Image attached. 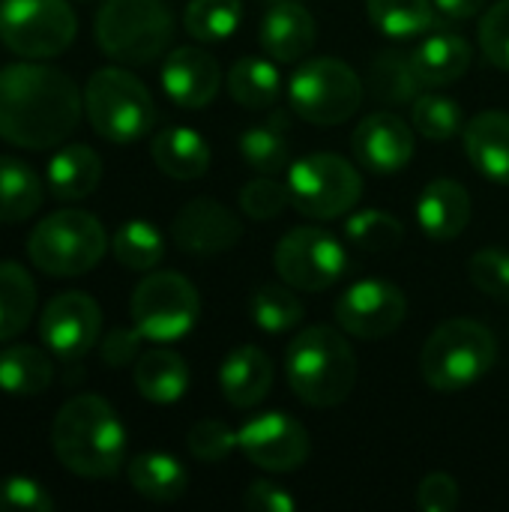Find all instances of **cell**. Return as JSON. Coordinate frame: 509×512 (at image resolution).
<instances>
[{"label": "cell", "mask_w": 509, "mask_h": 512, "mask_svg": "<svg viewBox=\"0 0 509 512\" xmlns=\"http://www.w3.org/2000/svg\"><path fill=\"white\" fill-rule=\"evenodd\" d=\"M228 93L237 105H243L249 111H264V108L276 105V99L282 93V75L270 60L249 54L231 66Z\"/></svg>", "instance_id": "cell-30"}, {"label": "cell", "mask_w": 509, "mask_h": 512, "mask_svg": "<svg viewBox=\"0 0 509 512\" xmlns=\"http://www.w3.org/2000/svg\"><path fill=\"white\" fill-rule=\"evenodd\" d=\"M54 501L42 483L30 477H9L0 486V512H51Z\"/></svg>", "instance_id": "cell-44"}, {"label": "cell", "mask_w": 509, "mask_h": 512, "mask_svg": "<svg viewBox=\"0 0 509 512\" xmlns=\"http://www.w3.org/2000/svg\"><path fill=\"white\" fill-rule=\"evenodd\" d=\"M249 309H252L255 327L264 330V333H288V330L300 327V321L306 318V309L294 297L291 285L288 288H282V285H261L252 294Z\"/></svg>", "instance_id": "cell-37"}, {"label": "cell", "mask_w": 509, "mask_h": 512, "mask_svg": "<svg viewBox=\"0 0 509 512\" xmlns=\"http://www.w3.org/2000/svg\"><path fill=\"white\" fill-rule=\"evenodd\" d=\"M333 312H336L339 327L348 336L378 342V339L393 336L402 327L408 315V297L393 282L363 279L336 300Z\"/></svg>", "instance_id": "cell-14"}, {"label": "cell", "mask_w": 509, "mask_h": 512, "mask_svg": "<svg viewBox=\"0 0 509 512\" xmlns=\"http://www.w3.org/2000/svg\"><path fill=\"white\" fill-rule=\"evenodd\" d=\"M102 180V159L87 144H69L48 162V183L60 201L87 198Z\"/></svg>", "instance_id": "cell-27"}, {"label": "cell", "mask_w": 509, "mask_h": 512, "mask_svg": "<svg viewBox=\"0 0 509 512\" xmlns=\"http://www.w3.org/2000/svg\"><path fill=\"white\" fill-rule=\"evenodd\" d=\"M459 504H462V492L450 474H429L417 486V507L423 512H453Z\"/></svg>", "instance_id": "cell-45"}, {"label": "cell", "mask_w": 509, "mask_h": 512, "mask_svg": "<svg viewBox=\"0 0 509 512\" xmlns=\"http://www.w3.org/2000/svg\"><path fill=\"white\" fill-rule=\"evenodd\" d=\"M291 207L309 219H339L357 207L363 195L360 171L336 153H309L288 171Z\"/></svg>", "instance_id": "cell-9"}, {"label": "cell", "mask_w": 509, "mask_h": 512, "mask_svg": "<svg viewBox=\"0 0 509 512\" xmlns=\"http://www.w3.org/2000/svg\"><path fill=\"white\" fill-rule=\"evenodd\" d=\"M369 90L381 105H408L423 93L414 57L405 51H378L369 63Z\"/></svg>", "instance_id": "cell-29"}, {"label": "cell", "mask_w": 509, "mask_h": 512, "mask_svg": "<svg viewBox=\"0 0 509 512\" xmlns=\"http://www.w3.org/2000/svg\"><path fill=\"white\" fill-rule=\"evenodd\" d=\"M135 390L153 405H174L189 390V366L177 351L153 348L135 360Z\"/></svg>", "instance_id": "cell-25"}, {"label": "cell", "mask_w": 509, "mask_h": 512, "mask_svg": "<svg viewBox=\"0 0 509 512\" xmlns=\"http://www.w3.org/2000/svg\"><path fill=\"white\" fill-rule=\"evenodd\" d=\"M189 453L204 465H219L237 450V432L222 420H198L186 435Z\"/></svg>", "instance_id": "cell-42"}, {"label": "cell", "mask_w": 509, "mask_h": 512, "mask_svg": "<svg viewBox=\"0 0 509 512\" xmlns=\"http://www.w3.org/2000/svg\"><path fill=\"white\" fill-rule=\"evenodd\" d=\"M84 96L78 84L57 66L12 63L0 69V138L45 150L78 129Z\"/></svg>", "instance_id": "cell-1"}, {"label": "cell", "mask_w": 509, "mask_h": 512, "mask_svg": "<svg viewBox=\"0 0 509 512\" xmlns=\"http://www.w3.org/2000/svg\"><path fill=\"white\" fill-rule=\"evenodd\" d=\"M126 477H129V486L141 498L156 501V504L180 501L186 495V486H189L186 468L168 453H141V456H135L126 465Z\"/></svg>", "instance_id": "cell-26"}, {"label": "cell", "mask_w": 509, "mask_h": 512, "mask_svg": "<svg viewBox=\"0 0 509 512\" xmlns=\"http://www.w3.org/2000/svg\"><path fill=\"white\" fill-rule=\"evenodd\" d=\"M372 24L393 39H414L435 24V0H366Z\"/></svg>", "instance_id": "cell-34"}, {"label": "cell", "mask_w": 509, "mask_h": 512, "mask_svg": "<svg viewBox=\"0 0 509 512\" xmlns=\"http://www.w3.org/2000/svg\"><path fill=\"white\" fill-rule=\"evenodd\" d=\"M498 360L495 333L474 318H450L426 339L420 354L423 381L435 393H462Z\"/></svg>", "instance_id": "cell-4"}, {"label": "cell", "mask_w": 509, "mask_h": 512, "mask_svg": "<svg viewBox=\"0 0 509 512\" xmlns=\"http://www.w3.org/2000/svg\"><path fill=\"white\" fill-rule=\"evenodd\" d=\"M39 207H42L39 174L15 156H0V222H24Z\"/></svg>", "instance_id": "cell-32"}, {"label": "cell", "mask_w": 509, "mask_h": 512, "mask_svg": "<svg viewBox=\"0 0 509 512\" xmlns=\"http://www.w3.org/2000/svg\"><path fill=\"white\" fill-rule=\"evenodd\" d=\"M288 204H291L288 183L273 180V174H258L240 189V210L255 222L276 219Z\"/></svg>", "instance_id": "cell-40"}, {"label": "cell", "mask_w": 509, "mask_h": 512, "mask_svg": "<svg viewBox=\"0 0 509 512\" xmlns=\"http://www.w3.org/2000/svg\"><path fill=\"white\" fill-rule=\"evenodd\" d=\"M108 249L102 222L87 210H57L45 216L27 237V255L36 270L54 279L90 273Z\"/></svg>", "instance_id": "cell-6"}, {"label": "cell", "mask_w": 509, "mask_h": 512, "mask_svg": "<svg viewBox=\"0 0 509 512\" xmlns=\"http://www.w3.org/2000/svg\"><path fill=\"white\" fill-rule=\"evenodd\" d=\"M111 252H114V258L126 270L147 273V270H153L165 258V237H162V231L153 222H147V219H129V222H123L114 231Z\"/></svg>", "instance_id": "cell-33"}, {"label": "cell", "mask_w": 509, "mask_h": 512, "mask_svg": "<svg viewBox=\"0 0 509 512\" xmlns=\"http://www.w3.org/2000/svg\"><path fill=\"white\" fill-rule=\"evenodd\" d=\"M51 447L69 474L84 480H108L123 468L126 429L102 396L81 393L57 411Z\"/></svg>", "instance_id": "cell-2"}, {"label": "cell", "mask_w": 509, "mask_h": 512, "mask_svg": "<svg viewBox=\"0 0 509 512\" xmlns=\"http://www.w3.org/2000/svg\"><path fill=\"white\" fill-rule=\"evenodd\" d=\"M129 315L135 330L150 342L183 339L201 315V300L195 285L174 273H150L138 282L129 300Z\"/></svg>", "instance_id": "cell-10"}, {"label": "cell", "mask_w": 509, "mask_h": 512, "mask_svg": "<svg viewBox=\"0 0 509 512\" xmlns=\"http://www.w3.org/2000/svg\"><path fill=\"white\" fill-rule=\"evenodd\" d=\"M435 6L444 12V15H450V18H474L477 12H483V6H486V0H435Z\"/></svg>", "instance_id": "cell-48"}, {"label": "cell", "mask_w": 509, "mask_h": 512, "mask_svg": "<svg viewBox=\"0 0 509 512\" xmlns=\"http://www.w3.org/2000/svg\"><path fill=\"white\" fill-rule=\"evenodd\" d=\"M237 147H240V156L246 159V165L258 174H279L291 162V141L282 129V120L249 126L240 135Z\"/></svg>", "instance_id": "cell-35"}, {"label": "cell", "mask_w": 509, "mask_h": 512, "mask_svg": "<svg viewBox=\"0 0 509 512\" xmlns=\"http://www.w3.org/2000/svg\"><path fill=\"white\" fill-rule=\"evenodd\" d=\"M411 126L429 141H450L465 129V117L456 99L438 93H420L411 102Z\"/></svg>", "instance_id": "cell-38"}, {"label": "cell", "mask_w": 509, "mask_h": 512, "mask_svg": "<svg viewBox=\"0 0 509 512\" xmlns=\"http://www.w3.org/2000/svg\"><path fill=\"white\" fill-rule=\"evenodd\" d=\"M468 276L474 282L477 291H483L486 297L509 303V252L501 246H489L480 249L471 261H468Z\"/></svg>", "instance_id": "cell-41"}, {"label": "cell", "mask_w": 509, "mask_h": 512, "mask_svg": "<svg viewBox=\"0 0 509 512\" xmlns=\"http://www.w3.org/2000/svg\"><path fill=\"white\" fill-rule=\"evenodd\" d=\"M36 312V285L21 264L0 261V342L24 333Z\"/></svg>", "instance_id": "cell-31"}, {"label": "cell", "mask_w": 509, "mask_h": 512, "mask_svg": "<svg viewBox=\"0 0 509 512\" xmlns=\"http://www.w3.org/2000/svg\"><path fill=\"white\" fill-rule=\"evenodd\" d=\"M351 147L369 171L396 174L414 159V129L393 111H375L354 129Z\"/></svg>", "instance_id": "cell-17"}, {"label": "cell", "mask_w": 509, "mask_h": 512, "mask_svg": "<svg viewBox=\"0 0 509 512\" xmlns=\"http://www.w3.org/2000/svg\"><path fill=\"white\" fill-rule=\"evenodd\" d=\"M243 21V0H189L183 27L198 42H222L237 33Z\"/></svg>", "instance_id": "cell-36"}, {"label": "cell", "mask_w": 509, "mask_h": 512, "mask_svg": "<svg viewBox=\"0 0 509 512\" xmlns=\"http://www.w3.org/2000/svg\"><path fill=\"white\" fill-rule=\"evenodd\" d=\"M243 507L249 512H294L297 510V501L282 486L267 483V480H255L243 492Z\"/></svg>", "instance_id": "cell-47"}, {"label": "cell", "mask_w": 509, "mask_h": 512, "mask_svg": "<svg viewBox=\"0 0 509 512\" xmlns=\"http://www.w3.org/2000/svg\"><path fill=\"white\" fill-rule=\"evenodd\" d=\"M237 450H243V456L264 471L291 474L306 465L312 444L303 423L282 411H267L249 417L237 429Z\"/></svg>", "instance_id": "cell-13"}, {"label": "cell", "mask_w": 509, "mask_h": 512, "mask_svg": "<svg viewBox=\"0 0 509 512\" xmlns=\"http://www.w3.org/2000/svg\"><path fill=\"white\" fill-rule=\"evenodd\" d=\"M99 48L126 66H147L162 57L174 36L165 0H105L93 21Z\"/></svg>", "instance_id": "cell-5"}, {"label": "cell", "mask_w": 509, "mask_h": 512, "mask_svg": "<svg viewBox=\"0 0 509 512\" xmlns=\"http://www.w3.org/2000/svg\"><path fill=\"white\" fill-rule=\"evenodd\" d=\"M345 234L348 240L363 249V252H393L399 249L402 237H405V225L393 216V213H384V210H363V213H354L345 225Z\"/></svg>", "instance_id": "cell-39"}, {"label": "cell", "mask_w": 509, "mask_h": 512, "mask_svg": "<svg viewBox=\"0 0 509 512\" xmlns=\"http://www.w3.org/2000/svg\"><path fill=\"white\" fill-rule=\"evenodd\" d=\"M285 375L303 405L336 408L354 393L357 354L339 330L306 327L288 345Z\"/></svg>", "instance_id": "cell-3"}, {"label": "cell", "mask_w": 509, "mask_h": 512, "mask_svg": "<svg viewBox=\"0 0 509 512\" xmlns=\"http://www.w3.org/2000/svg\"><path fill=\"white\" fill-rule=\"evenodd\" d=\"M411 57H414V66H417L423 87H447L468 72L474 54H471V45L465 36L441 30V33L426 36L414 48Z\"/></svg>", "instance_id": "cell-24"}, {"label": "cell", "mask_w": 509, "mask_h": 512, "mask_svg": "<svg viewBox=\"0 0 509 512\" xmlns=\"http://www.w3.org/2000/svg\"><path fill=\"white\" fill-rule=\"evenodd\" d=\"M258 39L267 57L279 63H300L318 39V24L303 3L282 0L264 12Z\"/></svg>", "instance_id": "cell-19"}, {"label": "cell", "mask_w": 509, "mask_h": 512, "mask_svg": "<svg viewBox=\"0 0 509 512\" xmlns=\"http://www.w3.org/2000/svg\"><path fill=\"white\" fill-rule=\"evenodd\" d=\"M480 45L489 63L509 69V0H498L480 21Z\"/></svg>", "instance_id": "cell-43"}, {"label": "cell", "mask_w": 509, "mask_h": 512, "mask_svg": "<svg viewBox=\"0 0 509 512\" xmlns=\"http://www.w3.org/2000/svg\"><path fill=\"white\" fill-rule=\"evenodd\" d=\"M84 111L96 135L114 144H132L144 138L156 123V105L150 90L126 69H96L84 90Z\"/></svg>", "instance_id": "cell-7"}, {"label": "cell", "mask_w": 509, "mask_h": 512, "mask_svg": "<svg viewBox=\"0 0 509 512\" xmlns=\"http://www.w3.org/2000/svg\"><path fill=\"white\" fill-rule=\"evenodd\" d=\"M273 264L285 285H291L294 291L315 294L333 288L345 276L348 252L330 231L303 225L279 240Z\"/></svg>", "instance_id": "cell-12"}, {"label": "cell", "mask_w": 509, "mask_h": 512, "mask_svg": "<svg viewBox=\"0 0 509 512\" xmlns=\"http://www.w3.org/2000/svg\"><path fill=\"white\" fill-rule=\"evenodd\" d=\"M273 387V363L258 345L234 348L219 366V390L234 408H255Z\"/></svg>", "instance_id": "cell-21"}, {"label": "cell", "mask_w": 509, "mask_h": 512, "mask_svg": "<svg viewBox=\"0 0 509 512\" xmlns=\"http://www.w3.org/2000/svg\"><path fill=\"white\" fill-rule=\"evenodd\" d=\"M54 378L51 357L33 345H9L0 351V390L15 399H33L48 390Z\"/></svg>", "instance_id": "cell-28"}, {"label": "cell", "mask_w": 509, "mask_h": 512, "mask_svg": "<svg viewBox=\"0 0 509 512\" xmlns=\"http://www.w3.org/2000/svg\"><path fill=\"white\" fill-rule=\"evenodd\" d=\"M153 162L174 180H198L210 168V144L189 126L159 129L150 141Z\"/></svg>", "instance_id": "cell-23"}, {"label": "cell", "mask_w": 509, "mask_h": 512, "mask_svg": "<svg viewBox=\"0 0 509 512\" xmlns=\"http://www.w3.org/2000/svg\"><path fill=\"white\" fill-rule=\"evenodd\" d=\"M243 237V222L216 198H195L171 222V240L183 255L213 258L231 252Z\"/></svg>", "instance_id": "cell-16"}, {"label": "cell", "mask_w": 509, "mask_h": 512, "mask_svg": "<svg viewBox=\"0 0 509 512\" xmlns=\"http://www.w3.org/2000/svg\"><path fill=\"white\" fill-rule=\"evenodd\" d=\"M141 339H144V336H141L135 327H132V330H126V327L111 330V333L99 342L102 363L111 366V369H123V366L135 363V360H138V351H141Z\"/></svg>", "instance_id": "cell-46"}, {"label": "cell", "mask_w": 509, "mask_h": 512, "mask_svg": "<svg viewBox=\"0 0 509 512\" xmlns=\"http://www.w3.org/2000/svg\"><path fill=\"white\" fill-rule=\"evenodd\" d=\"M102 330V309L84 291H66L48 300L39 318L42 345L60 360H81Z\"/></svg>", "instance_id": "cell-15"}, {"label": "cell", "mask_w": 509, "mask_h": 512, "mask_svg": "<svg viewBox=\"0 0 509 512\" xmlns=\"http://www.w3.org/2000/svg\"><path fill=\"white\" fill-rule=\"evenodd\" d=\"M222 84V69L216 57L204 48L186 45L174 48L162 63V90L180 108H207Z\"/></svg>", "instance_id": "cell-18"}, {"label": "cell", "mask_w": 509, "mask_h": 512, "mask_svg": "<svg viewBox=\"0 0 509 512\" xmlns=\"http://www.w3.org/2000/svg\"><path fill=\"white\" fill-rule=\"evenodd\" d=\"M471 222V195L459 180H432L417 198V225L432 240H456Z\"/></svg>", "instance_id": "cell-20"}, {"label": "cell", "mask_w": 509, "mask_h": 512, "mask_svg": "<svg viewBox=\"0 0 509 512\" xmlns=\"http://www.w3.org/2000/svg\"><path fill=\"white\" fill-rule=\"evenodd\" d=\"M288 99L306 123L339 126L357 114L363 102V81L339 57H312L294 69Z\"/></svg>", "instance_id": "cell-8"}, {"label": "cell", "mask_w": 509, "mask_h": 512, "mask_svg": "<svg viewBox=\"0 0 509 512\" xmlns=\"http://www.w3.org/2000/svg\"><path fill=\"white\" fill-rule=\"evenodd\" d=\"M75 33L78 18L66 0H0V39L18 57H57Z\"/></svg>", "instance_id": "cell-11"}, {"label": "cell", "mask_w": 509, "mask_h": 512, "mask_svg": "<svg viewBox=\"0 0 509 512\" xmlns=\"http://www.w3.org/2000/svg\"><path fill=\"white\" fill-rule=\"evenodd\" d=\"M471 165L492 183L509 186V114L483 111L462 129Z\"/></svg>", "instance_id": "cell-22"}]
</instances>
